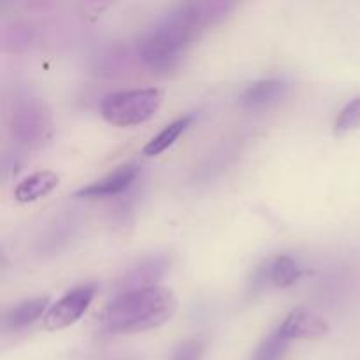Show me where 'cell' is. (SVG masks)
Masks as SVG:
<instances>
[{"label": "cell", "instance_id": "cell-1", "mask_svg": "<svg viewBox=\"0 0 360 360\" xmlns=\"http://www.w3.org/2000/svg\"><path fill=\"white\" fill-rule=\"evenodd\" d=\"M232 9L234 4L224 0L178 4L144 32L139 41L141 60L157 72L176 69L200 34L221 23Z\"/></svg>", "mask_w": 360, "mask_h": 360}, {"label": "cell", "instance_id": "cell-11", "mask_svg": "<svg viewBox=\"0 0 360 360\" xmlns=\"http://www.w3.org/2000/svg\"><path fill=\"white\" fill-rule=\"evenodd\" d=\"M49 309V297L44 295V297H34L28 299V301L20 302L14 308L7 309L4 313L2 326L6 330H11V333H16V330L27 329L32 323L37 322L42 315H46Z\"/></svg>", "mask_w": 360, "mask_h": 360}, {"label": "cell", "instance_id": "cell-4", "mask_svg": "<svg viewBox=\"0 0 360 360\" xmlns=\"http://www.w3.org/2000/svg\"><path fill=\"white\" fill-rule=\"evenodd\" d=\"M160 88H136L108 95L101 104V115L115 127H134L153 118L162 105Z\"/></svg>", "mask_w": 360, "mask_h": 360}, {"label": "cell", "instance_id": "cell-13", "mask_svg": "<svg viewBox=\"0 0 360 360\" xmlns=\"http://www.w3.org/2000/svg\"><path fill=\"white\" fill-rule=\"evenodd\" d=\"M193 120H195V115H185L181 116V118L176 120V122L169 123L167 127H164V129L144 146V155H146V157H157V155L164 153L165 150H169V148L181 137V134H185L186 130L192 127Z\"/></svg>", "mask_w": 360, "mask_h": 360}, {"label": "cell", "instance_id": "cell-8", "mask_svg": "<svg viewBox=\"0 0 360 360\" xmlns=\"http://www.w3.org/2000/svg\"><path fill=\"white\" fill-rule=\"evenodd\" d=\"M137 176H139V167L136 164H123L111 174L77 190L74 195L77 199H108V197L122 195L136 183Z\"/></svg>", "mask_w": 360, "mask_h": 360}, {"label": "cell", "instance_id": "cell-16", "mask_svg": "<svg viewBox=\"0 0 360 360\" xmlns=\"http://www.w3.org/2000/svg\"><path fill=\"white\" fill-rule=\"evenodd\" d=\"M204 355V343L197 338L186 340L179 343L178 347L172 350L169 360H202Z\"/></svg>", "mask_w": 360, "mask_h": 360}, {"label": "cell", "instance_id": "cell-12", "mask_svg": "<svg viewBox=\"0 0 360 360\" xmlns=\"http://www.w3.org/2000/svg\"><path fill=\"white\" fill-rule=\"evenodd\" d=\"M58 181L60 178L51 171L34 172L21 183H18L16 190H14V199L23 204L35 202V200L49 195L58 186Z\"/></svg>", "mask_w": 360, "mask_h": 360}, {"label": "cell", "instance_id": "cell-17", "mask_svg": "<svg viewBox=\"0 0 360 360\" xmlns=\"http://www.w3.org/2000/svg\"><path fill=\"white\" fill-rule=\"evenodd\" d=\"M98 360H136V359H125V357H116V359H98Z\"/></svg>", "mask_w": 360, "mask_h": 360}, {"label": "cell", "instance_id": "cell-6", "mask_svg": "<svg viewBox=\"0 0 360 360\" xmlns=\"http://www.w3.org/2000/svg\"><path fill=\"white\" fill-rule=\"evenodd\" d=\"M302 276V267L294 257L276 255L264 260L253 271L250 288L252 292H262L266 288H288L297 283Z\"/></svg>", "mask_w": 360, "mask_h": 360}, {"label": "cell", "instance_id": "cell-2", "mask_svg": "<svg viewBox=\"0 0 360 360\" xmlns=\"http://www.w3.org/2000/svg\"><path fill=\"white\" fill-rule=\"evenodd\" d=\"M172 290L165 287H150L120 294L109 302L98 319L101 330L105 334H136L157 329L176 313Z\"/></svg>", "mask_w": 360, "mask_h": 360}, {"label": "cell", "instance_id": "cell-14", "mask_svg": "<svg viewBox=\"0 0 360 360\" xmlns=\"http://www.w3.org/2000/svg\"><path fill=\"white\" fill-rule=\"evenodd\" d=\"M288 345H290V341L285 340L280 330L274 329L273 333L264 338L262 343L257 347L250 360H281L287 354Z\"/></svg>", "mask_w": 360, "mask_h": 360}, {"label": "cell", "instance_id": "cell-7", "mask_svg": "<svg viewBox=\"0 0 360 360\" xmlns=\"http://www.w3.org/2000/svg\"><path fill=\"white\" fill-rule=\"evenodd\" d=\"M171 269V259L167 255H148L130 266L122 278L118 280L120 294L134 290H143V288L157 287L158 281L167 274Z\"/></svg>", "mask_w": 360, "mask_h": 360}, {"label": "cell", "instance_id": "cell-15", "mask_svg": "<svg viewBox=\"0 0 360 360\" xmlns=\"http://www.w3.org/2000/svg\"><path fill=\"white\" fill-rule=\"evenodd\" d=\"M360 125V95L352 98L347 105L340 111L336 122H334V134L345 136Z\"/></svg>", "mask_w": 360, "mask_h": 360}, {"label": "cell", "instance_id": "cell-5", "mask_svg": "<svg viewBox=\"0 0 360 360\" xmlns=\"http://www.w3.org/2000/svg\"><path fill=\"white\" fill-rule=\"evenodd\" d=\"M95 294H97V287L91 283L79 285V287L67 292L55 304L49 306L48 313H46L44 320H42L46 329L62 330L65 327L74 326L86 313V309L90 308Z\"/></svg>", "mask_w": 360, "mask_h": 360}, {"label": "cell", "instance_id": "cell-9", "mask_svg": "<svg viewBox=\"0 0 360 360\" xmlns=\"http://www.w3.org/2000/svg\"><path fill=\"white\" fill-rule=\"evenodd\" d=\"M278 330L287 341L316 340L329 333V323L311 309L297 308L285 316Z\"/></svg>", "mask_w": 360, "mask_h": 360}, {"label": "cell", "instance_id": "cell-10", "mask_svg": "<svg viewBox=\"0 0 360 360\" xmlns=\"http://www.w3.org/2000/svg\"><path fill=\"white\" fill-rule=\"evenodd\" d=\"M288 91V83L276 77L259 79L250 83L239 95V104L246 109H262L276 104L285 98Z\"/></svg>", "mask_w": 360, "mask_h": 360}, {"label": "cell", "instance_id": "cell-3", "mask_svg": "<svg viewBox=\"0 0 360 360\" xmlns=\"http://www.w3.org/2000/svg\"><path fill=\"white\" fill-rule=\"evenodd\" d=\"M9 127L16 143L32 150L48 144L55 130L51 109L41 97L30 91L16 95L11 109Z\"/></svg>", "mask_w": 360, "mask_h": 360}]
</instances>
